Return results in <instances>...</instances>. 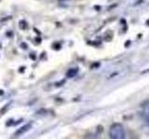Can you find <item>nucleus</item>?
<instances>
[{
  "label": "nucleus",
  "mask_w": 149,
  "mask_h": 139,
  "mask_svg": "<svg viewBox=\"0 0 149 139\" xmlns=\"http://www.w3.org/2000/svg\"><path fill=\"white\" fill-rule=\"evenodd\" d=\"M60 1H62V0H60Z\"/></svg>",
  "instance_id": "obj_7"
},
{
  "label": "nucleus",
  "mask_w": 149,
  "mask_h": 139,
  "mask_svg": "<svg viewBox=\"0 0 149 139\" xmlns=\"http://www.w3.org/2000/svg\"><path fill=\"white\" fill-rule=\"evenodd\" d=\"M30 127H31V124L24 125V126H22V128H20V129L18 130V131L16 132V133H15V136H19V134H22L23 133H25L26 131H28V130L30 129Z\"/></svg>",
  "instance_id": "obj_4"
},
{
  "label": "nucleus",
  "mask_w": 149,
  "mask_h": 139,
  "mask_svg": "<svg viewBox=\"0 0 149 139\" xmlns=\"http://www.w3.org/2000/svg\"><path fill=\"white\" fill-rule=\"evenodd\" d=\"M78 73V68H71L69 69L66 72V76L68 78H73L74 76H77V74Z\"/></svg>",
  "instance_id": "obj_3"
},
{
  "label": "nucleus",
  "mask_w": 149,
  "mask_h": 139,
  "mask_svg": "<svg viewBox=\"0 0 149 139\" xmlns=\"http://www.w3.org/2000/svg\"><path fill=\"white\" fill-rule=\"evenodd\" d=\"M141 108H142L143 118L146 120V122H149V100L144 101L141 105Z\"/></svg>",
  "instance_id": "obj_2"
},
{
  "label": "nucleus",
  "mask_w": 149,
  "mask_h": 139,
  "mask_svg": "<svg viewBox=\"0 0 149 139\" xmlns=\"http://www.w3.org/2000/svg\"><path fill=\"white\" fill-rule=\"evenodd\" d=\"M146 72H149V70H147V71H146Z\"/></svg>",
  "instance_id": "obj_6"
},
{
  "label": "nucleus",
  "mask_w": 149,
  "mask_h": 139,
  "mask_svg": "<svg viewBox=\"0 0 149 139\" xmlns=\"http://www.w3.org/2000/svg\"><path fill=\"white\" fill-rule=\"evenodd\" d=\"M109 136L112 139H123L125 137L124 127L120 123H114L109 130Z\"/></svg>",
  "instance_id": "obj_1"
},
{
  "label": "nucleus",
  "mask_w": 149,
  "mask_h": 139,
  "mask_svg": "<svg viewBox=\"0 0 149 139\" xmlns=\"http://www.w3.org/2000/svg\"><path fill=\"white\" fill-rule=\"evenodd\" d=\"M147 25H149V21H147Z\"/></svg>",
  "instance_id": "obj_5"
}]
</instances>
